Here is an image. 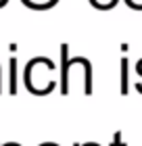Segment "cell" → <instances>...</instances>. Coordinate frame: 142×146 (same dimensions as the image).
Wrapping results in <instances>:
<instances>
[{"label": "cell", "mask_w": 142, "mask_h": 146, "mask_svg": "<svg viewBox=\"0 0 142 146\" xmlns=\"http://www.w3.org/2000/svg\"><path fill=\"white\" fill-rule=\"evenodd\" d=\"M127 58H121V94H127Z\"/></svg>", "instance_id": "2"}, {"label": "cell", "mask_w": 142, "mask_h": 146, "mask_svg": "<svg viewBox=\"0 0 142 146\" xmlns=\"http://www.w3.org/2000/svg\"><path fill=\"white\" fill-rule=\"evenodd\" d=\"M125 2L130 4L134 11H142V0H125Z\"/></svg>", "instance_id": "4"}, {"label": "cell", "mask_w": 142, "mask_h": 146, "mask_svg": "<svg viewBox=\"0 0 142 146\" xmlns=\"http://www.w3.org/2000/svg\"><path fill=\"white\" fill-rule=\"evenodd\" d=\"M17 90V61L11 58V94H15Z\"/></svg>", "instance_id": "3"}, {"label": "cell", "mask_w": 142, "mask_h": 146, "mask_svg": "<svg viewBox=\"0 0 142 146\" xmlns=\"http://www.w3.org/2000/svg\"><path fill=\"white\" fill-rule=\"evenodd\" d=\"M113 146H125L123 142H121V134H119V131L115 134V142H113Z\"/></svg>", "instance_id": "5"}, {"label": "cell", "mask_w": 142, "mask_h": 146, "mask_svg": "<svg viewBox=\"0 0 142 146\" xmlns=\"http://www.w3.org/2000/svg\"><path fill=\"white\" fill-rule=\"evenodd\" d=\"M67 50H69V46H67V44L61 46V54H63V65H61V73H63L61 94H69V86H67V73H69V67H71V65L77 63V56H75V58H69V56H67Z\"/></svg>", "instance_id": "1"}]
</instances>
